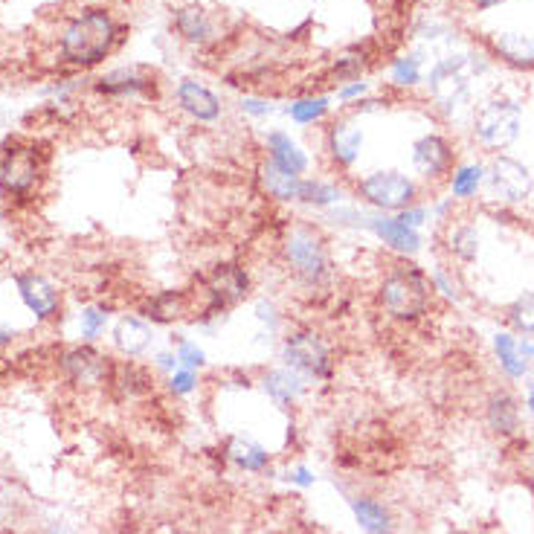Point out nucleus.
<instances>
[{"mask_svg": "<svg viewBox=\"0 0 534 534\" xmlns=\"http://www.w3.org/2000/svg\"><path fill=\"white\" fill-rule=\"evenodd\" d=\"M276 262L305 297H331L337 285V256L331 233L320 221L291 215L276 238Z\"/></svg>", "mask_w": 534, "mask_h": 534, "instance_id": "1", "label": "nucleus"}, {"mask_svg": "<svg viewBox=\"0 0 534 534\" xmlns=\"http://www.w3.org/2000/svg\"><path fill=\"white\" fill-rule=\"evenodd\" d=\"M128 24H122L114 9L105 3H90L73 12L59 32V56L64 67L76 73L96 70L111 59L128 38Z\"/></svg>", "mask_w": 534, "mask_h": 534, "instance_id": "2", "label": "nucleus"}, {"mask_svg": "<svg viewBox=\"0 0 534 534\" xmlns=\"http://www.w3.org/2000/svg\"><path fill=\"white\" fill-rule=\"evenodd\" d=\"M192 291H195L198 308H195V314L186 326H192L198 334L215 337V334H221V328L230 323V317L241 305L253 302L256 279L244 262L218 259L204 273H198Z\"/></svg>", "mask_w": 534, "mask_h": 534, "instance_id": "3", "label": "nucleus"}, {"mask_svg": "<svg viewBox=\"0 0 534 534\" xmlns=\"http://www.w3.org/2000/svg\"><path fill=\"white\" fill-rule=\"evenodd\" d=\"M53 169V151L50 143L27 137V134H9L0 143V201L6 212H27L32 209L47 189Z\"/></svg>", "mask_w": 534, "mask_h": 534, "instance_id": "4", "label": "nucleus"}, {"mask_svg": "<svg viewBox=\"0 0 534 534\" xmlns=\"http://www.w3.org/2000/svg\"><path fill=\"white\" fill-rule=\"evenodd\" d=\"M436 305L430 273L413 259H392L375 282V308L389 323L416 326Z\"/></svg>", "mask_w": 534, "mask_h": 534, "instance_id": "5", "label": "nucleus"}, {"mask_svg": "<svg viewBox=\"0 0 534 534\" xmlns=\"http://www.w3.org/2000/svg\"><path fill=\"white\" fill-rule=\"evenodd\" d=\"M276 357L282 366L297 372L308 386L331 384L337 378L334 340L314 323H288V328L279 337Z\"/></svg>", "mask_w": 534, "mask_h": 534, "instance_id": "6", "label": "nucleus"}, {"mask_svg": "<svg viewBox=\"0 0 534 534\" xmlns=\"http://www.w3.org/2000/svg\"><path fill=\"white\" fill-rule=\"evenodd\" d=\"M349 192H352V201H357L360 207L386 212V215H398L401 209L413 207L421 198L418 180L398 169H375L366 175H352Z\"/></svg>", "mask_w": 534, "mask_h": 534, "instance_id": "7", "label": "nucleus"}, {"mask_svg": "<svg viewBox=\"0 0 534 534\" xmlns=\"http://www.w3.org/2000/svg\"><path fill=\"white\" fill-rule=\"evenodd\" d=\"M114 355H105L96 343H70L56 352V369L61 381L76 392H102L108 389Z\"/></svg>", "mask_w": 534, "mask_h": 534, "instance_id": "8", "label": "nucleus"}, {"mask_svg": "<svg viewBox=\"0 0 534 534\" xmlns=\"http://www.w3.org/2000/svg\"><path fill=\"white\" fill-rule=\"evenodd\" d=\"M90 90L108 102H157L163 93V79L151 64H122L96 76Z\"/></svg>", "mask_w": 534, "mask_h": 534, "instance_id": "9", "label": "nucleus"}, {"mask_svg": "<svg viewBox=\"0 0 534 534\" xmlns=\"http://www.w3.org/2000/svg\"><path fill=\"white\" fill-rule=\"evenodd\" d=\"M520 131H523V108L505 96L488 99L474 114V125H471L476 146L491 154H503L508 146H514Z\"/></svg>", "mask_w": 534, "mask_h": 534, "instance_id": "10", "label": "nucleus"}, {"mask_svg": "<svg viewBox=\"0 0 534 534\" xmlns=\"http://www.w3.org/2000/svg\"><path fill=\"white\" fill-rule=\"evenodd\" d=\"M363 146H366V131L360 128V119L352 117L349 111L328 119L323 128V157L337 178H352L363 157Z\"/></svg>", "mask_w": 534, "mask_h": 534, "instance_id": "11", "label": "nucleus"}, {"mask_svg": "<svg viewBox=\"0 0 534 534\" xmlns=\"http://www.w3.org/2000/svg\"><path fill=\"white\" fill-rule=\"evenodd\" d=\"M12 285H15V294L21 299V305L30 311L35 326L59 323L61 314H64V291L47 273H41L35 267L18 270V273H12Z\"/></svg>", "mask_w": 534, "mask_h": 534, "instance_id": "12", "label": "nucleus"}, {"mask_svg": "<svg viewBox=\"0 0 534 534\" xmlns=\"http://www.w3.org/2000/svg\"><path fill=\"white\" fill-rule=\"evenodd\" d=\"M485 186L494 201L500 204H523L534 192V175L526 163H520L511 154H494V160L485 166Z\"/></svg>", "mask_w": 534, "mask_h": 534, "instance_id": "13", "label": "nucleus"}, {"mask_svg": "<svg viewBox=\"0 0 534 534\" xmlns=\"http://www.w3.org/2000/svg\"><path fill=\"white\" fill-rule=\"evenodd\" d=\"M198 302L192 288H160L137 302V314L154 328H175L192 320Z\"/></svg>", "mask_w": 534, "mask_h": 534, "instance_id": "14", "label": "nucleus"}, {"mask_svg": "<svg viewBox=\"0 0 534 534\" xmlns=\"http://www.w3.org/2000/svg\"><path fill=\"white\" fill-rule=\"evenodd\" d=\"M175 108L195 125L212 128L227 114V102L215 88H209L201 79H180L172 90Z\"/></svg>", "mask_w": 534, "mask_h": 534, "instance_id": "15", "label": "nucleus"}, {"mask_svg": "<svg viewBox=\"0 0 534 534\" xmlns=\"http://www.w3.org/2000/svg\"><path fill=\"white\" fill-rule=\"evenodd\" d=\"M410 163L418 178L427 183L450 178V172L456 169V146L453 140L439 134V131H427L413 140L410 146Z\"/></svg>", "mask_w": 534, "mask_h": 534, "instance_id": "16", "label": "nucleus"}, {"mask_svg": "<svg viewBox=\"0 0 534 534\" xmlns=\"http://www.w3.org/2000/svg\"><path fill=\"white\" fill-rule=\"evenodd\" d=\"M172 32L192 50H209L221 41V21L201 3H180L172 9Z\"/></svg>", "mask_w": 534, "mask_h": 534, "instance_id": "17", "label": "nucleus"}, {"mask_svg": "<svg viewBox=\"0 0 534 534\" xmlns=\"http://www.w3.org/2000/svg\"><path fill=\"white\" fill-rule=\"evenodd\" d=\"M157 389V375L149 363L128 360V357H114L111 375H108V392L122 401V404H137L154 395Z\"/></svg>", "mask_w": 534, "mask_h": 534, "instance_id": "18", "label": "nucleus"}, {"mask_svg": "<svg viewBox=\"0 0 534 534\" xmlns=\"http://www.w3.org/2000/svg\"><path fill=\"white\" fill-rule=\"evenodd\" d=\"M366 233L375 238L378 244H384L386 250L398 259H413L424 247L421 230H413L407 224L398 221V215H386V212H372L366 215Z\"/></svg>", "mask_w": 534, "mask_h": 534, "instance_id": "19", "label": "nucleus"}, {"mask_svg": "<svg viewBox=\"0 0 534 534\" xmlns=\"http://www.w3.org/2000/svg\"><path fill=\"white\" fill-rule=\"evenodd\" d=\"M157 328L149 320H143L137 311L134 314H119L111 326V349L117 357L128 360H143L157 349Z\"/></svg>", "mask_w": 534, "mask_h": 534, "instance_id": "20", "label": "nucleus"}, {"mask_svg": "<svg viewBox=\"0 0 534 534\" xmlns=\"http://www.w3.org/2000/svg\"><path fill=\"white\" fill-rule=\"evenodd\" d=\"M352 201L349 192V180L337 178V175H305L299 183L297 209L308 212V215H326L328 209L340 207Z\"/></svg>", "mask_w": 534, "mask_h": 534, "instance_id": "21", "label": "nucleus"}, {"mask_svg": "<svg viewBox=\"0 0 534 534\" xmlns=\"http://www.w3.org/2000/svg\"><path fill=\"white\" fill-rule=\"evenodd\" d=\"M427 85H430V96L439 105V111L453 114L465 102V96H468L465 59L456 56V59H442L439 64H433Z\"/></svg>", "mask_w": 534, "mask_h": 534, "instance_id": "22", "label": "nucleus"}, {"mask_svg": "<svg viewBox=\"0 0 534 534\" xmlns=\"http://www.w3.org/2000/svg\"><path fill=\"white\" fill-rule=\"evenodd\" d=\"M262 151H265V160L294 178H305L311 172V154L285 128H267L262 137Z\"/></svg>", "mask_w": 534, "mask_h": 534, "instance_id": "23", "label": "nucleus"}, {"mask_svg": "<svg viewBox=\"0 0 534 534\" xmlns=\"http://www.w3.org/2000/svg\"><path fill=\"white\" fill-rule=\"evenodd\" d=\"M375 61H378V53H375V47L369 41L349 44V47H343L334 59L328 61L323 76H326L328 85L340 88V85L357 82V79H366V73L375 67Z\"/></svg>", "mask_w": 534, "mask_h": 534, "instance_id": "24", "label": "nucleus"}, {"mask_svg": "<svg viewBox=\"0 0 534 534\" xmlns=\"http://www.w3.org/2000/svg\"><path fill=\"white\" fill-rule=\"evenodd\" d=\"M256 384L267 395V401L273 407H279V410H294L299 401L305 398V392H308V384L299 378L297 372H291L282 363L262 369L259 378H256Z\"/></svg>", "mask_w": 534, "mask_h": 534, "instance_id": "25", "label": "nucleus"}, {"mask_svg": "<svg viewBox=\"0 0 534 534\" xmlns=\"http://www.w3.org/2000/svg\"><path fill=\"white\" fill-rule=\"evenodd\" d=\"M256 183H259L262 195H265L270 204H276V207H297L302 178H294V175L276 169L270 160L262 157V163L256 166Z\"/></svg>", "mask_w": 534, "mask_h": 534, "instance_id": "26", "label": "nucleus"}, {"mask_svg": "<svg viewBox=\"0 0 534 534\" xmlns=\"http://www.w3.org/2000/svg\"><path fill=\"white\" fill-rule=\"evenodd\" d=\"M224 459L244 474H265L273 462L270 450L253 436H230L224 442Z\"/></svg>", "mask_w": 534, "mask_h": 534, "instance_id": "27", "label": "nucleus"}, {"mask_svg": "<svg viewBox=\"0 0 534 534\" xmlns=\"http://www.w3.org/2000/svg\"><path fill=\"white\" fill-rule=\"evenodd\" d=\"M349 508L355 514L357 529L363 534H395V517L378 497L357 494L349 500Z\"/></svg>", "mask_w": 534, "mask_h": 534, "instance_id": "28", "label": "nucleus"}, {"mask_svg": "<svg viewBox=\"0 0 534 534\" xmlns=\"http://www.w3.org/2000/svg\"><path fill=\"white\" fill-rule=\"evenodd\" d=\"M485 421L497 436H514L520 430V404L508 389H494L485 401Z\"/></svg>", "mask_w": 534, "mask_h": 534, "instance_id": "29", "label": "nucleus"}, {"mask_svg": "<svg viewBox=\"0 0 534 534\" xmlns=\"http://www.w3.org/2000/svg\"><path fill=\"white\" fill-rule=\"evenodd\" d=\"M285 117L291 119L297 128H311L323 125L331 119V96L328 93H299L285 105Z\"/></svg>", "mask_w": 534, "mask_h": 534, "instance_id": "30", "label": "nucleus"}, {"mask_svg": "<svg viewBox=\"0 0 534 534\" xmlns=\"http://www.w3.org/2000/svg\"><path fill=\"white\" fill-rule=\"evenodd\" d=\"M114 320V305L111 302H85L79 311H76V331H79V340L82 343H99L105 334H111V323Z\"/></svg>", "mask_w": 534, "mask_h": 534, "instance_id": "31", "label": "nucleus"}, {"mask_svg": "<svg viewBox=\"0 0 534 534\" xmlns=\"http://www.w3.org/2000/svg\"><path fill=\"white\" fill-rule=\"evenodd\" d=\"M497 59H503L511 67L520 70H534V41L523 32H497V38L491 41Z\"/></svg>", "mask_w": 534, "mask_h": 534, "instance_id": "32", "label": "nucleus"}, {"mask_svg": "<svg viewBox=\"0 0 534 534\" xmlns=\"http://www.w3.org/2000/svg\"><path fill=\"white\" fill-rule=\"evenodd\" d=\"M494 357L505 372V378L523 381L529 375V357L523 355V349H520V337H514L511 331L494 334Z\"/></svg>", "mask_w": 534, "mask_h": 534, "instance_id": "33", "label": "nucleus"}, {"mask_svg": "<svg viewBox=\"0 0 534 534\" xmlns=\"http://www.w3.org/2000/svg\"><path fill=\"white\" fill-rule=\"evenodd\" d=\"M253 320L259 326V337H265L270 346H279V337L288 328L282 305L273 297H253Z\"/></svg>", "mask_w": 534, "mask_h": 534, "instance_id": "34", "label": "nucleus"}, {"mask_svg": "<svg viewBox=\"0 0 534 534\" xmlns=\"http://www.w3.org/2000/svg\"><path fill=\"white\" fill-rule=\"evenodd\" d=\"M445 247L450 259H456L459 265H474L482 247V238L474 224H450L445 236Z\"/></svg>", "mask_w": 534, "mask_h": 534, "instance_id": "35", "label": "nucleus"}, {"mask_svg": "<svg viewBox=\"0 0 534 534\" xmlns=\"http://www.w3.org/2000/svg\"><path fill=\"white\" fill-rule=\"evenodd\" d=\"M447 186H450L453 201H474L476 192L485 186V166L482 163H459L450 172Z\"/></svg>", "mask_w": 534, "mask_h": 534, "instance_id": "36", "label": "nucleus"}, {"mask_svg": "<svg viewBox=\"0 0 534 534\" xmlns=\"http://www.w3.org/2000/svg\"><path fill=\"white\" fill-rule=\"evenodd\" d=\"M366 215L369 209L360 207L357 201H346L340 207L328 209L326 215H320V224L326 227L328 233L337 230V233H366Z\"/></svg>", "mask_w": 534, "mask_h": 534, "instance_id": "37", "label": "nucleus"}, {"mask_svg": "<svg viewBox=\"0 0 534 534\" xmlns=\"http://www.w3.org/2000/svg\"><path fill=\"white\" fill-rule=\"evenodd\" d=\"M169 346L175 349L180 366L195 369V372H204V369H209L207 349H204L195 337H189V334H183V331H172V334H169Z\"/></svg>", "mask_w": 534, "mask_h": 534, "instance_id": "38", "label": "nucleus"}, {"mask_svg": "<svg viewBox=\"0 0 534 534\" xmlns=\"http://www.w3.org/2000/svg\"><path fill=\"white\" fill-rule=\"evenodd\" d=\"M505 323L520 334H534V291H526L508 302Z\"/></svg>", "mask_w": 534, "mask_h": 534, "instance_id": "39", "label": "nucleus"}, {"mask_svg": "<svg viewBox=\"0 0 534 534\" xmlns=\"http://www.w3.org/2000/svg\"><path fill=\"white\" fill-rule=\"evenodd\" d=\"M389 82L395 88H416L421 82V56H416V53L395 56L389 61Z\"/></svg>", "mask_w": 534, "mask_h": 534, "instance_id": "40", "label": "nucleus"}, {"mask_svg": "<svg viewBox=\"0 0 534 534\" xmlns=\"http://www.w3.org/2000/svg\"><path fill=\"white\" fill-rule=\"evenodd\" d=\"M163 389H166V395H172V398H189V395H195L198 389H201V372H195V369H186V366H178L172 375H166L163 378Z\"/></svg>", "mask_w": 534, "mask_h": 534, "instance_id": "41", "label": "nucleus"}, {"mask_svg": "<svg viewBox=\"0 0 534 534\" xmlns=\"http://www.w3.org/2000/svg\"><path fill=\"white\" fill-rule=\"evenodd\" d=\"M236 111L250 122H267L276 114V105H273V99H267L262 93H241L236 99Z\"/></svg>", "mask_w": 534, "mask_h": 534, "instance_id": "42", "label": "nucleus"}, {"mask_svg": "<svg viewBox=\"0 0 534 534\" xmlns=\"http://www.w3.org/2000/svg\"><path fill=\"white\" fill-rule=\"evenodd\" d=\"M430 273V282H433V291H436V297H445L450 302H459L462 299V285H459V279L453 276V270L445 265H436L427 270Z\"/></svg>", "mask_w": 534, "mask_h": 534, "instance_id": "43", "label": "nucleus"}, {"mask_svg": "<svg viewBox=\"0 0 534 534\" xmlns=\"http://www.w3.org/2000/svg\"><path fill=\"white\" fill-rule=\"evenodd\" d=\"M149 366L154 369V375H172L175 369H178V355H175V349L172 346H163V349H154L149 355Z\"/></svg>", "mask_w": 534, "mask_h": 534, "instance_id": "44", "label": "nucleus"}, {"mask_svg": "<svg viewBox=\"0 0 534 534\" xmlns=\"http://www.w3.org/2000/svg\"><path fill=\"white\" fill-rule=\"evenodd\" d=\"M369 93H372V85H369L366 79H357V82H349V85L334 88V99L343 102V108H349V105H355V102H360V99L369 96Z\"/></svg>", "mask_w": 534, "mask_h": 534, "instance_id": "45", "label": "nucleus"}, {"mask_svg": "<svg viewBox=\"0 0 534 534\" xmlns=\"http://www.w3.org/2000/svg\"><path fill=\"white\" fill-rule=\"evenodd\" d=\"M398 221H401V224H407V227H413V230H421V227L430 221V207L418 201V204H413V207L401 209V212H398Z\"/></svg>", "mask_w": 534, "mask_h": 534, "instance_id": "46", "label": "nucleus"}, {"mask_svg": "<svg viewBox=\"0 0 534 534\" xmlns=\"http://www.w3.org/2000/svg\"><path fill=\"white\" fill-rule=\"evenodd\" d=\"M285 479H288L291 485H297V488H311V485L317 482V476H314V471H311L308 465H294V468H288Z\"/></svg>", "mask_w": 534, "mask_h": 534, "instance_id": "47", "label": "nucleus"}, {"mask_svg": "<svg viewBox=\"0 0 534 534\" xmlns=\"http://www.w3.org/2000/svg\"><path fill=\"white\" fill-rule=\"evenodd\" d=\"M18 340V328L9 323H0V349H9Z\"/></svg>", "mask_w": 534, "mask_h": 534, "instance_id": "48", "label": "nucleus"}, {"mask_svg": "<svg viewBox=\"0 0 534 534\" xmlns=\"http://www.w3.org/2000/svg\"><path fill=\"white\" fill-rule=\"evenodd\" d=\"M508 0H471V6H474L476 12H488V9H494V6H503Z\"/></svg>", "mask_w": 534, "mask_h": 534, "instance_id": "49", "label": "nucleus"}, {"mask_svg": "<svg viewBox=\"0 0 534 534\" xmlns=\"http://www.w3.org/2000/svg\"><path fill=\"white\" fill-rule=\"evenodd\" d=\"M520 349H523V355L534 360V334H523L520 337Z\"/></svg>", "mask_w": 534, "mask_h": 534, "instance_id": "50", "label": "nucleus"}, {"mask_svg": "<svg viewBox=\"0 0 534 534\" xmlns=\"http://www.w3.org/2000/svg\"><path fill=\"white\" fill-rule=\"evenodd\" d=\"M526 407L532 410V416H534V381L529 384V392H526Z\"/></svg>", "mask_w": 534, "mask_h": 534, "instance_id": "51", "label": "nucleus"}, {"mask_svg": "<svg viewBox=\"0 0 534 534\" xmlns=\"http://www.w3.org/2000/svg\"><path fill=\"white\" fill-rule=\"evenodd\" d=\"M3 218H6V207H3V201H0V224H3Z\"/></svg>", "mask_w": 534, "mask_h": 534, "instance_id": "52", "label": "nucleus"}, {"mask_svg": "<svg viewBox=\"0 0 534 534\" xmlns=\"http://www.w3.org/2000/svg\"><path fill=\"white\" fill-rule=\"evenodd\" d=\"M122 3H125V0H122Z\"/></svg>", "mask_w": 534, "mask_h": 534, "instance_id": "53", "label": "nucleus"}]
</instances>
